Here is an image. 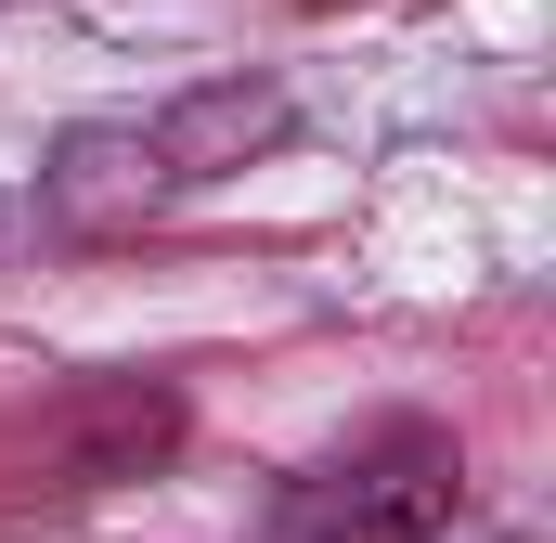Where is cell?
Wrapping results in <instances>:
<instances>
[{
    "mask_svg": "<svg viewBox=\"0 0 556 543\" xmlns=\"http://www.w3.org/2000/svg\"><path fill=\"white\" fill-rule=\"evenodd\" d=\"M453 492H466V453L440 427H389V440L311 466L260 518V543H440L453 531Z\"/></svg>",
    "mask_w": 556,
    "mask_h": 543,
    "instance_id": "obj_1",
    "label": "cell"
},
{
    "mask_svg": "<svg viewBox=\"0 0 556 543\" xmlns=\"http://www.w3.org/2000/svg\"><path fill=\"white\" fill-rule=\"evenodd\" d=\"M181 440V402L168 389H91V402L52 414V466H65V492H104V479H130Z\"/></svg>",
    "mask_w": 556,
    "mask_h": 543,
    "instance_id": "obj_2",
    "label": "cell"
},
{
    "mask_svg": "<svg viewBox=\"0 0 556 543\" xmlns=\"http://www.w3.org/2000/svg\"><path fill=\"white\" fill-rule=\"evenodd\" d=\"M273 130H285V91H194L168 130H142V142H155L168 181H207V168H233L247 142H273Z\"/></svg>",
    "mask_w": 556,
    "mask_h": 543,
    "instance_id": "obj_3",
    "label": "cell"
},
{
    "mask_svg": "<svg viewBox=\"0 0 556 543\" xmlns=\"http://www.w3.org/2000/svg\"><path fill=\"white\" fill-rule=\"evenodd\" d=\"M168 168H155V142L142 130H91V142H65V168H52V207L65 220H117V207H142Z\"/></svg>",
    "mask_w": 556,
    "mask_h": 543,
    "instance_id": "obj_4",
    "label": "cell"
}]
</instances>
